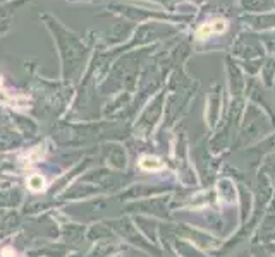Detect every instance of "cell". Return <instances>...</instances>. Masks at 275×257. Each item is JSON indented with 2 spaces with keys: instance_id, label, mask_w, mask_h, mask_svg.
Listing matches in <instances>:
<instances>
[{
  "instance_id": "1",
  "label": "cell",
  "mask_w": 275,
  "mask_h": 257,
  "mask_svg": "<svg viewBox=\"0 0 275 257\" xmlns=\"http://www.w3.org/2000/svg\"><path fill=\"white\" fill-rule=\"evenodd\" d=\"M227 29V21L226 19H212V21L205 22V24H201L200 28L196 29V38L198 40H205V38H210V36L213 35H222V33H226Z\"/></svg>"
},
{
  "instance_id": "5",
  "label": "cell",
  "mask_w": 275,
  "mask_h": 257,
  "mask_svg": "<svg viewBox=\"0 0 275 257\" xmlns=\"http://www.w3.org/2000/svg\"><path fill=\"white\" fill-rule=\"evenodd\" d=\"M0 87H2V79H0Z\"/></svg>"
},
{
  "instance_id": "2",
  "label": "cell",
  "mask_w": 275,
  "mask_h": 257,
  "mask_svg": "<svg viewBox=\"0 0 275 257\" xmlns=\"http://www.w3.org/2000/svg\"><path fill=\"white\" fill-rule=\"evenodd\" d=\"M139 167L146 171H159L163 168V163L157 156H143L139 161Z\"/></svg>"
},
{
  "instance_id": "3",
  "label": "cell",
  "mask_w": 275,
  "mask_h": 257,
  "mask_svg": "<svg viewBox=\"0 0 275 257\" xmlns=\"http://www.w3.org/2000/svg\"><path fill=\"white\" fill-rule=\"evenodd\" d=\"M28 187L31 189L33 192L43 191V189H45V178H43L42 175H38V173L31 175V177L28 178Z\"/></svg>"
},
{
  "instance_id": "4",
  "label": "cell",
  "mask_w": 275,
  "mask_h": 257,
  "mask_svg": "<svg viewBox=\"0 0 275 257\" xmlns=\"http://www.w3.org/2000/svg\"><path fill=\"white\" fill-rule=\"evenodd\" d=\"M2 256H4V257H14V256H16V252L11 249V247H5V249L2 250Z\"/></svg>"
}]
</instances>
